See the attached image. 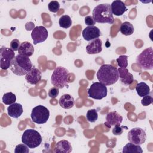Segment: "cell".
Segmentation results:
<instances>
[{"label":"cell","mask_w":153,"mask_h":153,"mask_svg":"<svg viewBox=\"0 0 153 153\" xmlns=\"http://www.w3.org/2000/svg\"><path fill=\"white\" fill-rule=\"evenodd\" d=\"M96 76L98 81L106 86L112 85L119 79L118 69L109 64L103 65L97 72Z\"/></svg>","instance_id":"6da1fadb"},{"label":"cell","mask_w":153,"mask_h":153,"mask_svg":"<svg viewBox=\"0 0 153 153\" xmlns=\"http://www.w3.org/2000/svg\"><path fill=\"white\" fill-rule=\"evenodd\" d=\"M32 67V63L29 57L17 54L12 60L10 68L15 75L22 76L26 75Z\"/></svg>","instance_id":"7a4b0ae2"},{"label":"cell","mask_w":153,"mask_h":153,"mask_svg":"<svg viewBox=\"0 0 153 153\" xmlns=\"http://www.w3.org/2000/svg\"><path fill=\"white\" fill-rule=\"evenodd\" d=\"M92 17L95 22L99 23L112 24L114 22L111 5L109 4H101L96 6L93 10Z\"/></svg>","instance_id":"3957f363"},{"label":"cell","mask_w":153,"mask_h":153,"mask_svg":"<svg viewBox=\"0 0 153 153\" xmlns=\"http://www.w3.org/2000/svg\"><path fill=\"white\" fill-rule=\"evenodd\" d=\"M69 71L65 68L58 66L56 68L51 75V83L56 87L62 89L68 86L67 78Z\"/></svg>","instance_id":"277c9868"},{"label":"cell","mask_w":153,"mask_h":153,"mask_svg":"<svg viewBox=\"0 0 153 153\" xmlns=\"http://www.w3.org/2000/svg\"><path fill=\"white\" fill-rule=\"evenodd\" d=\"M22 142L29 148L38 147L42 142V137L39 133L34 129L26 130L22 136Z\"/></svg>","instance_id":"5b68a950"},{"label":"cell","mask_w":153,"mask_h":153,"mask_svg":"<svg viewBox=\"0 0 153 153\" xmlns=\"http://www.w3.org/2000/svg\"><path fill=\"white\" fill-rule=\"evenodd\" d=\"M153 50L152 47L143 50L142 53L137 56L136 62L139 66L144 70L153 69Z\"/></svg>","instance_id":"8992f818"},{"label":"cell","mask_w":153,"mask_h":153,"mask_svg":"<svg viewBox=\"0 0 153 153\" xmlns=\"http://www.w3.org/2000/svg\"><path fill=\"white\" fill-rule=\"evenodd\" d=\"M31 118L33 122L42 124L45 123L49 118V110L42 105H38L32 109L31 112Z\"/></svg>","instance_id":"52a82bcc"},{"label":"cell","mask_w":153,"mask_h":153,"mask_svg":"<svg viewBox=\"0 0 153 153\" xmlns=\"http://www.w3.org/2000/svg\"><path fill=\"white\" fill-rule=\"evenodd\" d=\"M87 93L90 97L100 100L107 96V88L100 82H96L91 85Z\"/></svg>","instance_id":"ba28073f"},{"label":"cell","mask_w":153,"mask_h":153,"mask_svg":"<svg viewBox=\"0 0 153 153\" xmlns=\"http://www.w3.org/2000/svg\"><path fill=\"white\" fill-rule=\"evenodd\" d=\"M15 57V53L11 48L4 47L0 50V67L2 69L6 70L10 67L13 59Z\"/></svg>","instance_id":"9c48e42d"},{"label":"cell","mask_w":153,"mask_h":153,"mask_svg":"<svg viewBox=\"0 0 153 153\" xmlns=\"http://www.w3.org/2000/svg\"><path fill=\"white\" fill-rule=\"evenodd\" d=\"M127 137L130 142L140 145L145 142L146 134L145 130L142 128L135 127L128 131Z\"/></svg>","instance_id":"30bf717a"},{"label":"cell","mask_w":153,"mask_h":153,"mask_svg":"<svg viewBox=\"0 0 153 153\" xmlns=\"http://www.w3.org/2000/svg\"><path fill=\"white\" fill-rule=\"evenodd\" d=\"M31 37L33 41V44L36 45L47 39L48 38V31L44 26H36L32 30Z\"/></svg>","instance_id":"8fae6325"},{"label":"cell","mask_w":153,"mask_h":153,"mask_svg":"<svg viewBox=\"0 0 153 153\" xmlns=\"http://www.w3.org/2000/svg\"><path fill=\"white\" fill-rule=\"evenodd\" d=\"M83 38L87 41H91L93 39L98 38L100 35L101 32L100 29L94 26H87L86 27L82 32Z\"/></svg>","instance_id":"7c38bea8"},{"label":"cell","mask_w":153,"mask_h":153,"mask_svg":"<svg viewBox=\"0 0 153 153\" xmlns=\"http://www.w3.org/2000/svg\"><path fill=\"white\" fill-rule=\"evenodd\" d=\"M106 120V121L104 124L106 127L109 128L112 126L120 125L123 121V117L117 113V111H112L107 114Z\"/></svg>","instance_id":"4fadbf2b"},{"label":"cell","mask_w":153,"mask_h":153,"mask_svg":"<svg viewBox=\"0 0 153 153\" xmlns=\"http://www.w3.org/2000/svg\"><path fill=\"white\" fill-rule=\"evenodd\" d=\"M42 78L41 72L35 67H32L29 72H28L25 76L27 82L32 85L36 84L41 81Z\"/></svg>","instance_id":"5bb4252c"},{"label":"cell","mask_w":153,"mask_h":153,"mask_svg":"<svg viewBox=\"0 0 153 153\" xmlns=\"http://www.w3.org/2000/svg\"><path fill=\"white\" fill-rule=\"evenodd\" d=\"M102 50V41L99 38L91 41L86 46V51L88 54H95Z\"/></svg>","instance_id":"9a60e30c"},{"label":"cell","mask_w":153,"mask_h":153,"mask_svg":"<svg viewBox=\"0 0 153 153\" xmlns=\"http://www.w3.org/2000/svg\"><path fill=\"white\" fill-rule=\"evenodd\" d=\"M119 78L121 83L126 85H129L134 81L133 75L128 72L127 68H119L118 69Z\"/></svg>","instance_id":"2e32d148"},{"label":"cell","mask_w":153,"mask_h":153,"mask_svg":"<svg viewBox=\"0 0 153 153\" xmlns=\"http://www.w3.org/2000/svg\"><path fill=\"white\" fill-rule=\"evenodd\" d=\"M111 8L112 14H114L117 16L123 15L127 10V8L124 3L123 1L119 0L114 1L111 4Z\"/></svg>","instance_id":"e0dca14e"},{"label":"cell","mask_w":153,"mask_h":153,"mask_svg":"<svg viewBox=\"0 0 153 153\" xmlns=\"http://www.w3.org/2000/svg\"><path fill=\"white\" fill-rule=\"evenodd\" d=\"M7 112L10 117L17 118L21 116L23 112V107L20 103H14L7 108Z\"/></svg>","instance_id":"ac0fdd59"},{"label":"cell","mask_w":153,"mask_h":153,"mask_svg":"<svg viewBox=\"0 0 153 153\" xmlns=\"http://www.w3.org/2000/svg\"><path fill=\"white\" fill-rule=\"evenodd\" d=\"M72 149L71 144L69 141L66 140H62L56 143L54 152L56 153H70L72 151Z\"/></svg>","instance_id":"d6986e66"},{"label":"cell","mask_w":153,"mask_h":153,"mask_svg":"<svg viewBox=\"0 0 153 153\" xmlns=\"http://www.w3.org/2000/svg\"><path fill=\"white\" fill-rule=\"evenodd\" d=\"M19 54L24 55L27 57L32 56L34 53V48L32 44L27 41H24L20 44L18 50Z\"/></svg>","instance_id":"ffe728a7"},{"label":"cell","mask_w":153,"mask_h":153,"mask_svg":"<svg viewBox=\"0 0 153 153\" xmlns=\"http://www.w3.org/2000/svg\"><path fill=\"white\" fill-rule=\"evenodd\" d=\"M59 103L60 106L66 109L72 108L75 104V100L74 97L69 94H65L62 95L59 99Z\"/></svg>","instance_id":"44dd1931"},{"label":"cell","mask_w":153,"mask_h":153,"mask_svg":"<svg viewBox=\"0 0 153 153\" xmlns=\"http://www.w3.org/2000/svg\"><path fill=\"white\" fill-rule=\"evenodd\" d=\"M136 90L140 97H143L150 93V88L148 84L144 82H139L136 87Z\"/></svg>","instance_id":"7402d4cb"},{"label":"cell","mask_w":153,"mask_h":153,"mask_svg":"<svg viewBox=\"0 0 153 153\" xmlns=\"http://www.w3.org/2000/svg\"><path fill=\"white\" fill-rule=\"evenodd\" d=\"M122 152L128 153H142L143 150L140 145H135L132 143H127L123 148Z\"/></svg>","instance_id":"603a6c76"},{"label":"cell","mask_w":153,"mask_h":153,"mask_svg":"<svg viewBox=\"0 0 153 153\" xmlns=\"http://www.w3.org/2000/svg\"><path fill=\"white\" fill-rule=\"evenodd\" d=\"M120 31L123 35L126 36L131 35L134 32V27L131 23L128 22H124L121 25Z\"/></svg>","instance_id":"cb8c5ba5"},{"label":"cell","mask_w":153,"mask_h":153,"mask_svg":"<svg viewBox=\"0 0 153 153\" xmlns=\"http://www.w3.org/2000/svg\"><path fill=\"white\" fill-rule=\"evenodd\" d=\"M16 100V96L12 92L6 93L4 94L2 97V102L5 105H10L15 103Z\"/></svg>","instance_id":"d4e9b609"},{"label":"cell","mask_w":153,"mask_h":153,"mask_svg":"<svg viewBox=\"0 0 153 153\" xmlns=\"http://www.w3.org/2000/svg\"><path fill=\"white\" fill-rule=\"evenodd\" d=\"M59 24L61 27L67 29L71 26L72 20L68 15H63L59 19Z\"/></svg>","instance_id":"484cf974"},{"label":"cell","mask_w":153,"mask_h":153,"mask_svg":"<svg viewBox=\"0 0 153 153\" xmlns=\"http://www.w3.org/2000/svg\"><path fill=\"white\" fill-rule=\"evenodd\" d=\"M86 117L88 121L91 123L95 122L98 118V114H97V110L95 109L88 110L87 112Z\"/></svg>","instance_id":"4316f807"},{"label":"cell","mask_w":153,"mask_h":153,"mask_svg":"<svg viewBox=\"0 0 153 153\" xmlns=\"http://www.w3.org/2000/svg\"><path fill=\"white\" fill-rule=\"evenodd\" d=\"M128 56L126 55L120 56L116 60L117 64L120 68H126L128 65Z\"/></svg>","instance_id":"83f0119b"},{"label":"cell","mask_w":153,"mask_h":153,"mask_svg":"<svg viewBox=\"0 0 153 153\" xmlns=\"http://www.w3.org/2000/svg\"><path fill=\"white\" fill-rule=\"evenodd\" d=\"M29 148L25 144H19L16 146L14 149L15 153H29Z\"/></svg>","instance_id":"f1b7e54d"},{"label":"cell","mask_w":153,"mask_h":153,"mask_svg":"<svg viewBox=\"0 0 153 153\" xmlns=\"http://www.w3.org/2000/svg\"><path fill=\"white\" fill-rule=\"evenodd\" d=\"M48 8L50 11L56 13L60 8V4L57 1H51L48 4Z\"/></svg>","instance_id":"f546056e"},{"label":"cell","mask_w":153,"mask_h":153,"mask_svg":"<svg viewBox=\"0 0 153 153\" xmlns=\"http://www.w3.org/2000/svg\"><path fill=\"white\" fill-rule=\"evenodd\" d=\"M127 128V127L124 126H121L120 125H116L115 126V127L112 128V132L113 133V134L114 135H120L123 133V131H124V128Z\"/></svg>","instance_id":"4dcf8cb0"},{"label":"cell","mask_w":153,"mask_h":153,"mask_svg":"<svg viewBox=\"0 0 153 153\" xmlns=\"http://www.w3.org/2000/svg\"><path fill=\"white\" fill-rule=\"evenodd\" d=\"M152 103V97L150 95H146L143 97V99L141 100V103L143 106H146L151 105Z\"/></svg>","instance_id":"1f68e13d"},{"label":"cell","mask_w":153,"mask_h":153,"mask_svg":"<svg viewBox=\"0 0 153 153\" xmlns=\"http://www.w3.org/2000/svg\"><path fill=\"white\" fill-rule=\"evenodd\" d=\"M20 44L21 43L20 42L19 40H18L17 39H14L10 42V48L13 51H18Z\"/></svg>","instance_id":"d6a6232c"},{"label":"cell","mask_w":153,"mask_h":153,"mask_svg":"<svg viewBox=\"0 0 153 153\" xmlns=\"http://www.w3.org/2000/svg\"><path fill=\"white\" fill-rule=\"evenodd\" d=\"M57 87H53L51 88L48 91V96L51 98H56L59 93V91Z\"/></svg>","instance_id":"836d02e7"},{"label":"cell","mask_w":153,"mask_h":153,"mask_svg":"<svg viewBox=\"0 0 153 153\" xmlns=\"http://www.w3.org/2000/svg\"><path fill=\"white\" fill-rule=\"evenodd\" d=\"M84 19H85V25H88V26H94V24L96 23L94 19L91 16H86Z\"/></svg>","instance_id":"e575fe53"}]
</instances>
